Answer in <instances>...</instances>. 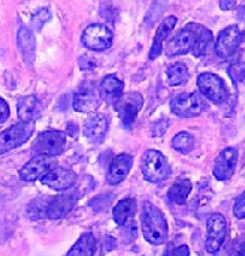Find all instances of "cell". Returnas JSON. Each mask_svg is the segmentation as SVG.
Listing matches in <instances>:
<instances>
[{"label": "cell", "mask_w": 245, "mask_h": 256, "mask_svg": "<svg viewBox=\"0 0 245 256\" xmlns=\"http://www.w3.org/2000/svg\"><path fill=\"white\" fill-rule=\"evenodd\" d=\"M142 234L152 246H162L168 240V222L161 209L146 202L142 209Z\"/></svg>", "instance_id": "obj_1"}, {"label": "cell", "mask_w": 245, "mask_h": 256, "mask_svg": "<svg viewBox=\"0 0 245 256\" xmlns=\"http://www.w3.org/2000/svg\"><path fill=\"white\" fill-rule=\"evenodd\" d=\"M202 24L190 23L182 30H180L176 36L172 38L166 46V54L167 57H176L188 54V52H194L197 48L198 42L200 40L204 30Z\"/></svg>", "instance_id": "obj_2"}, {"label": "cell", "mask_w": 245, "mask_h": 256, "mask_svg": "<svg viewBox=\"0 0 245 256\" xmlns=\"http://www.w3.org/2000/svg\"><path fill=\"white\" fill-rule=\"evenodd\" d=\"M142 170L148 182L158 184L164 182L170 174V167L167 157L157 150H148L142 156Z\"/></svg>", "instance_id": "obj_3"}, {"label": "cell", "mask_w": 245, "mask_h": 256, "mask_svg": "<svg viewBox=\"0 0 245 256\" xmlns=\"http://www.w3.org/2000/svg\"><path fill=\"white\" fill-rule=\"evenodd\" d=\"M197 86L204 97L214 104L220 106L228 100V88L226 87V84L222 78L218 75L212 74V72H204L198 76Z\"/></svg>", "instance_id": "obj_4"}, {"label": "cell", "mask_w": 245, "mask_h": 256, "mask_svg": "<svg viewBox=\"0 0 245 256\" xmlns=\"http://www.w3.org/2000/svg\"><path fill=\"white\" fill-rule=\"evenodd\" d=\"M34 122H20L8 128L0 136V152L6 154L27 142L33 136Z\"/></svg>", "instance_id": "obj_5"}, {"label": "cell", "mask_w": 245, "mask_h": 256, "mask_svg": "<svg viewBox=\"0 0 245 256\" xmlns=\"http://www.w3.org/2000/svg\"><path fill=\"white\" fill-rule=\"evenodd\" d=\"M66 134L60 130H46L38 136L35 142L32 145V150L36 155L58 156L63 154L66 149Z\"/></svg>", "instance_id": "obj_6"}, {"label": "cell", "mask_w": 245, "mask_h": 256, "mask_svg": "<svg viewBox=\"0 0 245 256\" xmlns=\"http://www.w3.org/2000/svg\"><path fill=\"white\" fill-rule=\"evenodd\" d=\"M114 34L108 26L96 23L84 30L81 42L84 48L92 51H104L112 45Z\"/></svg>", "instance_id": "obj_7"}, {"label": "cell", "mask_w": 245, "mask_h": 256, "mask_svg": "<svg viewBox=\"0 0 245 256\" xmlns=\"http://www.w3.org/2000/svg\"><path fill=\"white\" fill-rule=\"evenodd\" d=\"M170 109L179 118H192L202 114L206 104L198 93H182L172 100Z\"/></svg>", "instance_id": "obj_8"}, {"label": "cell", "mask_w": 245, "mask_h": 256, "mask_svg": "<svg viewBox=\"0 0 245 256\" xmlns=\"http://www.w3.org/2000/svg\"><path fill=\"white\" fill-rule=\"evenodd\" d=\"M144 106V98L138 92H130L124 94L115 104L116 112H118L122 124L130 130L138 118L139 112Z\"/></svg>", "instance_id": "obj_9"}, {"label": "cell", "mask_w": 245, "mask_h": 256, "mask_svg": "<svg viewBox=\"0 0 245 256\" xmlns=\"http://www.w3.org/2000/svg\"><path fill=\"white\" fill-rule=\"evenodd\" d=\"M244 40V33L239 29L237 26H231V27L224 29L218 34L216 45H215V51L221 60H228L234 56L238 48Z\"/></svg>", "instance_id": "obj_10"}, {"label": "cell", "mask_w": 245, "mask_h": 256, "mask_svg": "<svg viewBox=\"0 0 245 256\" xmlns=\"http://www.w3.org/2000/svg\"><path fill=\"white\" fill-rule=\"evenodd\" d=\"M208 237L206 240V249L209 254H215L220 250L226 240L227 221L222 214H212L206 222Z\"/></svg>", "instance_id": "obj_11"}, {"label": "cell", "mask_w": 245, "mask_h": 256, "mask_svg": "<svg viewBox=\"0 0 245 256\" xmlns=\"http://www.w3.org/2000/svg\"><path fill=\"white\" fill-rule=\"evenodd\" d=\"M54 167H56V161L54 160V157L36 155L20 170V176L23 182H35L38 179L42 180Z\"/></svg>", "instance_id": "obj_12"}, {"label": "cell", "mask_w": 245, "mask_h": 256, "mask_svg": "<svg viewBox=\"0 0 245 256\" xmlns=\"http://www.w3.org/2000/svg\"><path fill=\"white\" fill-rule=\"evenodd\" d=\"M100 93L99 90L97 92L96 87L93 84H84L74 96V103L72 106L78 112H84V114H90V112H96L98 106H100Z\"/></svg>", "instance_id": "obj_13"}, {"label": "cell", "mask_w": 245, "mask_h": 256, "mask_svg": "<svg viewBox=\"0 0 245 256\" xmlns=\"http://www.w3.org/2000/svg\"><path fill=\"white\" fill-rule=\"evenodd\" d=\"M78 176L72 170L62 167H54L42 179L44 185L56 191H66L76 184Z\"/></svg>", "instance_id": "obj_14"}, {"label": "cell", "mask_w": 245, "mask_h": 256, "mask_svg": "<svg viewBox=\"0 0 245 256\" xmlns=\"http://www.w3.org/2000/svg\"><path fill=\"white\" fill-rule=\"evenodd\" d=\"M238 162V151L234 148H227L218 156L214 167V176L220 182H227L233 176Z\"/></svg>", "instance_id": "obj_15"}, {"label": "cell", "mask_w": 245, "mask_h": 256, "mask_svg": "<svg viewBox=\"0 0 245 256\" xmlns=\"http://www.w3.org/2000/svg\"><path fill=\"white\" fill-rule=\"evenodd\" d=\"M78 196L76 194H64L60 196L51 197L48 206V219H62L68 215L76 206Z\"/></svg>", "instance_id": "obj_16"}, {"label": "cell", "mask_w": 245, "mask_h": 256, "mask_svg": "<svg viewBox=\"0 0 245 256\" xmlns=\"http://www.w3.org/2000/svg\"><path fill=\"white\" fill-rule=\"evenodd\" d=\"M133 167V157L128 154L116 156L110 164L106 174V182L110 185H118L127 178Z\"/></svg>", "instance_id": "obj_17"}, {"label": "cell", "mask_w": 245, "mask_h": 256, "mask_svg": "<svg viewBox=\"0 0 245 256\" xmlns=\"http://www.w3.org/2000/svg\"><path fill=\"white\" fill-rule=\"evenodd\" d=\"M124 84L116 75H108L102 80L100 85H99V93H100L102 100L106 102L108 104H114V106L124 96Z\"/></svg>", "instance_id": "obj_18"}, {"label": "cell", "mask_w": 245, "mask_h": 256, "mask_svg": "<svg viewBox=\"0 0 245 256\" xmlns=\"http://www.w3.org/2000/svg\"><path fill=\"white\" fill-rule=\"evenodd\" d=\"M17 114L23 122H34L42 114V104L35 96L21 97L17 102Z\"/></svg>", "instance_id": "obj_19"}, {"label": "cell", "mask_w": 245, "mask_h": 256, "mask_svg": "<svg viewBox=\"0 0 245 256\" xmlns=\"http://www.w3.org/2000/svg\"><path fill=\"white\" fill-rule=\"evenodd\" d=\"M108 128H109L108 118L104 115L98 114L86 121L84 127V134L90 142H94V144H100L106 136Z\"/></svg>", "instance_id": "obj_20"}, {"label": "cell", "mask_w": 245, "mask_h": 256, "mask_svg": "<svg viewBox=\"0 0 245 256\" xmlns=\"http://www.w3.org/2000/svg\"><path fill=\"white\" fill-rule=\"evenodd\" d=\"M176 23H178V18L175 16L167 17V18L161 23V26H160L158 30H157L156 33V36H154L152 48H151V51H150L151 60H154L157 57L161 56L163 42H164V40L170 36V33L173 32L175 26H176Z\"/></svg>", "instance_id": "obj_21"}, {"label": "cell", "mask_w": 245, "mask_h": 256, "mask_svg": "<svg viewBox=\"0 0 245 256\" xmlns=\"http://www.w3.org/2000/svg\"><path fill=\"white\" fill-rule=\"evenodd\" d=\"M18 48L26 62L32 63L35 57V38L28 28H21L18 32Z\"/></svg>", "instance_id": "obj_22"}, {"label": "cell", "mask_w": 245, "mask_h": 256, "mask_svg": "<svg viewBox=\"0 0 245 256\" xmlns=\"http://www.w3.org/2000/svg\"><path fill=\"white\" fill-rule=\"evenodd\" d=\"M136 210V203L132 198L122 200L114 208V220L118 226H124L134 216Z\"/></svg>", "instance_id": "obj_23"}, {"label": "cell", "mask_w": 245, "mask_h": 256, "mask_svg": "<svg viewBox=\"0 0 245 256\" xmlns=\"http://www.w3.org/2000/svg\"><path fill=\"white\" fill-rule=\"evenodd\" d=\"M97 242L92 234H84L74 244L66 256H94Z\"/></svg>", "instance_id": "obj_24"}, {"label": "cell", "mask_w": 245, "mask_h": 256, "mask_svg": "<svg viewBox=\"0 0 245 256\" xmlns=\"http://www.w3.org/2000/svg\"><path fill=\"white\" fill-rule=\"evenodd\" d=\"M192 190L191 182L188 179H179L175 182L168 191V198L175 204L184 206L188 202V197Z\"/></svg>", "instance_id": "obj_25"}, {"label": "cell", "mask_w": 245, "mask_h": 256, "mask_svg": "<svg viewBox=\"0 0 245 256\" xmlns=\"http://www.w3.org/2000/svg\"><path fill=\"white\" fill-rule=\"evenodd\" d=\"M167 78H168V85L172 87L182 86L186 84L190 78L188 69L186 64L182 62H178L172 64L167 69Z\"/></svg>", "instance_id": "obj_26"}, {"label": "cell", "mask_w": 245, "mask_h": 256, "mask_svg": "<svg viewBox=\"0 0 245 256\" xmlns=\"http://www.w3.org/2000/svg\"><path fill=\"white\" fill-rule=\"evenodd\" d=\"M172 146L178 152L188 155L194 149V136L188 132H180L172 140Z\"/></svg>", "instance_id": "obj_27"}, {"label": "cell", "mask_w": 245, "mask_h": 256, "mask_svg": "<svg viewBox=\"0 0 245 256\" xmlns=\"http://www.w3.org/2000/svg\"><path fill=\"white\" fill-rule=\"evenodd\" d=\"M228 74L236 85H238V84H240V82H244L245 81V63L238 62V63L232 64V66L228 68Z\"/></svg>", "instance_id": "obj_28"}, {"label": "cell", "mask_w": 245, "mask_h": 256, "mask_svg": "<svg viewBox=\"0 0 245 256\" xmlns=\"http://www.w3.org/2000/svg\"><path fill=\"white\" fill-rule=\"evenodd\" d=\"M50 18H51V14H50L48 10H46V8H42V10L38 11V12L32 17V26L39 30L46 22L50 21Z\"/></svg>", "instance_id": "obj_29"}, {"label": "cell", "mask_w": 245, "mask_h": 256, "mask_svg": "<svg viewBox=\"0 0 245 256\" xmlns=\"http://www.w3.org/2000/svg\"><path fill=\"white\" fill-rule=\"evenodd\" d=\"M233 213H234V216L237 218V219H245V191L238 197L237 200H236Z\"/></svg>", "instance_id": "obj_30"}, {"label": "cell", "mask_w": 245, "mask_h": 256, "mask_svg": "<svg viewBox=\"0 0 245 256\" xmlns=\"http://www.w3.org/2000/svg\"><path fill=\"white\" fill-rule=\"evenodd\" d=\"M164 256H190V249L188 246H170V248L166 252Z\"/></svg>", "instance_id": "obj_31"}, {"label": "cell", "mask_w": 245, "mask_h": 256, "mask_svg": "<svg viewBox=\"0 0 245 256\" xmlns=\"http://www.w3.org/2000/svg\"><path fill=\"white\" fill-rule=\"evenodd\" d=\"M169 127V121L161 120L154 124L152 127V136H162L166 134Z\"/></svg>", "instance_id": "obj_32"}, {"label": "cell", "mask_w": 245, "mask_h": 256, "mask_svg": "<svg viewBox=\"0 0 245 256\" xmlns=\"http://www.w3.org/2000/svg\"><path fill=\"white\" fill-rule=\"evenodd\" d=\"M233 246H234V252L237 256H245V234L237 238Z\"/></svg>", "instance_id": "obj_33"}, {"label": "cell", "mask_w": 245, "mask_h": 256, "mask_svg": "<svg viewBox=\"0 0 245 256\" xmlns=\"http://www.w3.org/2000/svg\"><path fill=\"white\" fill-rule=\"evenodd\" d=\"M0 112H2L0 122H2V124H4V122H6L8 116H10V108H8V103L2 98L0 100Z\"/></svg>", "instance_id": "obj_34"}, {"label": "cell", "mask_w": 245, "mask_h": 256, "mask_svg": "<svg viewBox=\"0 0 245 256\" xmlns=\"http://www.w3.org/2000/svg\"><path fill=\"white\" fill-rule=\"evenodd\" d=\"M236 6V0H220L221 10H232Z\"/></svg>", "instance_id": "obj_35"}, {"label": "cell", "mask_w": 245, "mask_h": 256, "mask_svg": "<svg viewBox=\"0 0 245 256\" xmlns=\"http://www.w3.org/2000/svg\"><path fill=\"white\" fill-rule=\"evenodd\" d=\"M238 18L240 20V21L245 22V5L238 10Z\"/></svg>", "instance_id": "obj_36"}]
</instances>
